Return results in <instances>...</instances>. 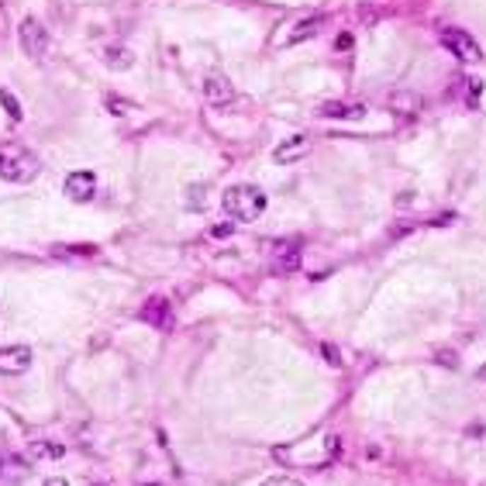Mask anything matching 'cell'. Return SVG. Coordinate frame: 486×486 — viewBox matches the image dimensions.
I'll use <instances>...</instances> for the list:
<instances>
[{"label": "cell", "instance_id": "1", "mask_svg": "<svg viewBox=\"0 0 486 486\" xmlns=\"http://www.w3.org/2000/svg\"><path fill=\"white\" fill-rule=\"evenodd\" d=\"M221 207H224V214L231 217V221H245V224H248V221H259V217L266 214L270 197L259 187H252V183H238V187L224 190Z\"/></svg>", "mask_w": 486, "mask_h": 486}, {"label": "cell", "instance_id": "2", "mask_svg": "<svg viewBox=\"0 0 486 486\" xmlns=\"http://www.w3.org/2000/svg\"><path fill=\"white\" fill-rule=\"evenodd\" d=\"M42 169L38 156L21 141H0V176L7 183H28Z\"/></svg>", "mask_w": 486, "mask_h": 486}, {"label": "cell", "instance_id": "3", "mask_svg": "<svg viewBox=\"0 0 486 486\" xmlns=\"http://www.w3.org/2000/svg\"><path fill=\"white\" fill-rule=\"evenodd\" d=\"M438 38H441V45L456 55L459 62H480V45H476V38H473L469 31H462V28H441Z\"/></svg>", "mask_w": 486, "mask_h": 486}, {"label": "cell", "instance_id": "4", "mask_svg": "<svg viewBox=\"0 0 486 486\" xmlns=\"http://www.w3.org/2000/svg\"><path fill=\"white\" fill-rule=\"evenodd\" d=\"M18 38H21V49H25L31 59H45V55H49V45H52V38H49L45 25H38L35 18H25V21H21V31H18Z\"/></svg>", "mask_w": 486, "mask_h": 486}, {"label": "cell", "instance_id": "5", "mask_svg": "<svg viewBox=\"0 0 486 486\" xmlns=\"http://www.w3.org/2000/svg\"><path fill=\"white\" fill-rule=\"evenodd\" d=\"M31 366V349L28 345H7L0 349V376H21Z\"/></svg>", "mask_w": 486, "mask_h": 486}, {"label": "cell", "instance_id": "6", "mask_svg": "<svg viewBox=\"0 0 486 486\" xmlns=\"http://www.w3.org/2000/svg\"><path fill=\"white\" fill-rule=\"evenodd\" d=\"M66 197L69 200H76V204H86V200H93V193H97V176L93 173H86V169H80V173H69L66 176Z\"/></svg>", "mask_w": 486, "mask_h": 486}, {"label": "cell", "instance_id": "7", "mask_svg": "<svg viewBox=\"0 0 486 486\" xmlns=\"http://www.w3.org/2000/svg\"><path fill=\"white\" fill-rule=\"evenodd\" d=\"M204 97H207L214 108H224V104L235 100V86H231V80H228L224 73H207V76H204Z\"/></svg>", "mask_w": 486, "mask_h": 486}, {"label": "cell", "instance_id": "8", "mask_svg": "<svg viewBox=\"0 0 486 486\" xmlns=\"http://www.w3.org/2000/svg\"><path fill=\"white\" fill-rule=\"evenodd\" d=\"M300 266V242H279L272 252V270L276 276H290Z\"/></svg>", "mask_w": 486, "mask_h": 486}, {"label": "cell", "instance_id": "9", "mask_svg": "<svg viewBox=\"0 0 486 486\" xmlns=\"http://www.w3.org/2000/svg\"><path fill=\"white\" fill-rule=\"evenodd\" d=\"M141 321L152 324V328H169V324H173V307H169V300L166 297L145 300V307H141Z\"/></svg>", "mask_w": 486, "mask_h": 486}, {"label": "cell", "instance_id": "10", "mask_svg": "<svg viewBox=\"0 0 486 486\" xmlns=\"http://www.w3.org/2000/svg\"><path fill=\"white\" fill-rule=\"evenodd\" d=\"M321 117H338V121H362L366 117V104H342V100H328L318 110Z\"/></svg>", "mask_w": 486, "mask_h": 486}, {"label": "cell", "instance_id": "11", "mask_svg": "<svg viewBox=\"0 0 486 486\" xmlns=\"http://www.w3.org/2000/svg\"><path fill=\"white\" fill-rule=\"evenodd\" d=\"M303 152H307V138H303V135H294V138H287L283 145H276L272 159H276V162H294V159H300Z\"/></svg>", "mask_w": 486, "mask_h": 486}, {"label": "cell", "instance_id": "12", "mask_svg": "<svg viewBox=\"0 0 486 486\" xmlns=\"http://www.w3.org/2000/svg\"><path fill=\"white\" fill-rule=\"evenodd\" d=\"M207 193H211L207 183H193V187L183 193V207H187V211H204V207H207Z\"/></svg>", "mask_w": 486, "mask_h": 486}, {"label": "cell", "instance_id": "13", "mask_svg": "<svg viewBox=\"0 0 486 486\" xmlns=\"http://www.w3.org/2000/svg\"><path fill=\"white\" fill-rule=\"evenodd\" d=\"M104 62H108L110 69H128L135 62V55L128 52V49H121V45H110V49H104Z\"/></svg>", "mask_w": 486, "mask_h": 486}, {"label": "cell", "instance_id": "14", "mask_svg": "<svg viewBox=\"0 0 486 486\" xmlns=\"http://www.w3.org/2000/svg\"><path fill=\"white\" fill-rule=\"evenodd\" d=\"M318 31H321V18H307V21H300V28H294V31H290V45L314 38Z\"/></svg>", "mask_w": 486, "mask_h": 486}, {"label": "cell", "instance_id": "15", "mask_svg": "<svg viewBox=\"0 0 486 486\" xmlns=\"http://www.w3.org/2000/svg\"><path fill=\"white\" fill-rule=\"evenodd\" d=\"M0 104H4V110H7V117H14V121H21V117H25V110H21L18 97H14L11 90H0Z\"/></svg>", "mask_w": 486, "mask_h": 486}, {"label": "cell", "instance_id": "16", "mask_svg": "<svg viewBox=\"0 0 486 486\" xmlns=\"http://www.w3.org/2000/svg\"><path fill=\"white\" fill-rule=\"evenodd\" d=\"M31 456H35V459H59V456H62V445H45V441H35V445H31Z\"/></svg>", "mask_w": 486, "mask_h": 486}, {"label": "cell", "instance_id": "17", "mask_svg": "<svg viewBox=\"0 0 486 486\" xmlns=\"http://www.w3.org/2000/svg\"><path fill=\"white\" fill-rule=\"evenodd\" d=\"M262 486H303V483L294 480V476H272V480H266Z\"/></svg>", "mask_w": 486, "mask_h": 486}, {"label": "cell", "instance_id": "18", "mask_svg": "<svg viewBox=\"0 0 486 486\" xmlns=\"http://www.w3.org/2000/svg\"><path fill=\"white\" fill-rule=\"evenodd\" d=\"M352 42H355V38H352L349 31H342V35L335 38V49H338V52H345V49H352Z\"/></svg>", "mask_w": 486, "mask_h": 486}, {"label": "cell", "instance_id": "19", "mask_svg": "<svg viewBox=\"0 0 486 486\" xmlns=\"http://www.w3.org/2000/svg\"><path fill=\"white\" fill-rule=\"evenodd\" d=\"M108 104H110V114H128V108H132V104H125L121 97H110Z\"/></svg>", "mask_w": 486, "mask_h": 486}, {"label": "cell", "instance_id": "20", "mask_svg": "<svg viewBox=\"0 0 486 486\" xmlns=\"http://www.w3.org/2000/svg\"><path fill=\"white\" fill-rule=\"evenodd\" d=\"M480 90H483V83L469 80V93H465V97H469V104H476V100H480Z\"/></svg>", "mask_w": 486, "mask_h": 486}, {"label": "cell", "instance_id": "21", "mask_svg": "<svg viewBox=\"0 0 486 486\" xmlns=\"http://www.w3.org/2000/svg\"><path fill=\"white\" fill-rule=\"evenodd\" d=\"M324 355H328V362H331V366H338V362H342V359H338V352L331 349V345H324Z\"/></svg>", "mask_w": 486, "mask_h": 486}, {"label": "cell", "instance_id": "22", "mask_svg": "<svg viewBox=\"0 0 486 486\" xmlns=\"http://www.w3.org/2000/svg\"><path fill=\"white\" fill-rule=\"evenodd\" d=\"M228 231H231V224H217V228H214V231H211V235H214V238H224Z\"/></svg>", "mask_w": 486, "mask_h": 486}, {"label": "cell", "instance_id": "23", "mask_svg": "<svg viewBox=\"0 0 486 486\" xmlns=\"http://www.w3.org/2000/svg\"><path fill=\"white\" fill-rule=\"evenodd\" d=\"M45 486H69V483H66V480H59V476H55V480H45Z\"/></svg>", "mask_w": 486, "mask_h": 486}]
</instances>
